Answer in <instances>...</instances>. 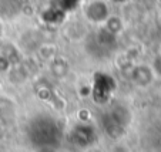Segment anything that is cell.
<instances>
[{"label":"cell","instance_id":"obj_3","mask_svg":"<svg viewBox=\"0 0 161 152\" xmlns=\"http://www.w3.org/2000/svg\"><path fill=\"white\" fill-rule=\"evenodd\" d=\"M70 139L71 144L80 148H86V146L91 145L96 139V132L94 128L90 127L87 124H77L76 127L71 128L70 131Z\"/></svg>","mask_w":161,"mask_h":152},{"label":"cell","instance_id":"obj_4","mask_svg":"<svg viewBox=\"0 0 161 152\" xmlns=\"http://www.w3.org/2000/svg\"><path fill=\"white\" fill-rule=\"evenodd\" d=\"M154 77H155V74L153 71L151 66H147V64H138L131 71V80H133V82L137 87H141V88L148 87L153 82Z\"/></svg>","mask_w":161,"mask_h":152},{"label":"cell","instance_id":"obj_8","mask_svg":"<svg viewBox=\"0 0 161 152\" xmlns=\"http://www.w3.org/2000/svg\"><path fill=\"white\" fill-rule=\"evenodd\" d=\"M3 36V26H2V23H0V37Z\"/></svg>","mask_w":161,"mask_h":152},{"label":"cell","instance_id":"obj_7","mask_svg":"<svg viewBox=\"0 0 161 152\" xmlns=\"http://www.w3.org/2000/svg\"><path fill=\"white\" fill-rule=\"evenodd\" d=\"M37 152H56V149L53 146H43V148H39Z\"/></svg>","mask_w":161,"mask_h":152},{"label":"cell","instance_id":"obj_2","mask_svg":"<svg viewBox=\"0 0 161 152\" xmlns=\"http://www.w3.org/2000/svg\"><path fill=\"white\" fill-rule=\"evenodd\" d=\"M84 14L88 21L96 24H104L106 20L110 17V7L106 0H91L86 6Z\"/></svg>","mask_w":161,"mask_h":152},{"label":"cell","instance_id":"obj_6","mask_svg":"<svg viewBox=\"0 0 161 152\" xmlns=\"http://www.w3.org/2000/svg\"><path fill=\"white\" fill-rule=\"evenodd\" d=\"M153 71H154L155 76H161V54L155 57V60L153 61V66H151Z\"/></svg>","mask_w":161,"mask_h":152},{"label":"cell","instance_id":"obj_1","mask_svg":"<svg viewBox=\"0 0 161 152\" xmlns=\"http://www.w3.org/2000/svg\"><path fill=\"white\" fill-rule=\"evenodd\" d=\"M128 125V114L120 107H116L108 114L103 117V128L113 138H117L124 132V128Z\"/></svg>","mask_w":161,"mask_h":152},{"label":"cell","instance_id":"obj_5","mask_svg":"<svg viewBox=\"0 0 161 152\" xmlns=\"http://www.w3.org/2000/svg\"><path fill=\"white\" fill-rule=\"evenodd\" d=\"M104 29H106L108 33L117 36V34L123 30V20L120 17H117V16H110L106 20V23H104Z\"/></svg>","mask_w":161,"mask_h":152}]
</instances>
